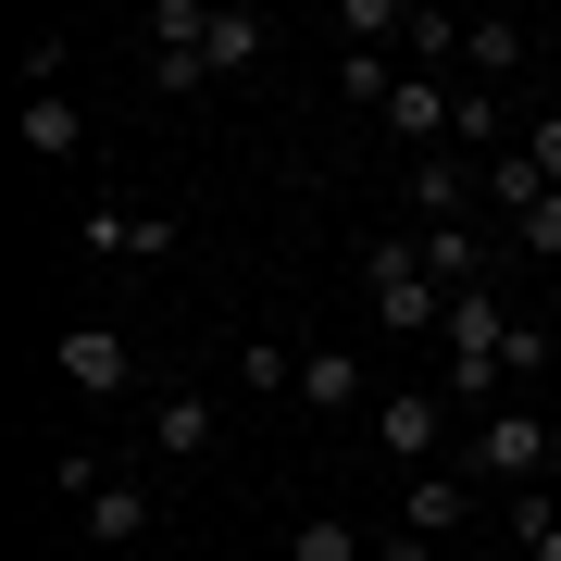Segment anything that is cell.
<instances>
[{"mask_svg": "<svg viewBox=\"0 0 561 561\" xmlns=\"http://www.w3.org/2000/svg\"><path fill=\"white\" fill-rule=\"evenodd\" d=\"M362 300H375L387 337H437V324H449V287L424 275L412 238H375V250H362Z\"/></svg>", "mask_w": 561, "mask_h": 561, "instance_id": "2", "label": "cell"}, {"mask_svg": "<svg viewBox=\"0 0 561 561\" xmlns=\"http://www.w3.org/2000/svg\"><path fill=\"white\" fill-rule=\"evenodd\" d=\"M449 461H461L474 486H512V500H524V486H549V461H561V424H549L537 400H500V412H486V424H474V437H461Z\"/></svg>", "mask_w": 561, "mask_h": 561, "instance_id": "1", "label": "cell"}, {"mask_svg": "<svg viewBox=\"0 0 561 561\" xmlns=\"http://www.w3.org/2000/svg\"><path fill=\"white\" fill-rule=\"evenodd\" d=\"M412 250H424V275H437L449 300H461V287H486V238H461V225H424Z\"/></svg>", "mask_w": 561, "mask_h": 561, "instance_id": "12", "label": "cell"}, {"mask_svg": "<svg viewBox=\"0 0 561 561\" xmlns=\"http://www.w3.org/2000/svg\"><path fill=\"white\" fill-rule=\"evenodd\" d=\"M375 125H387V138H412V162L449 150V125H461V76H400V101H387Z\"/></svg>", "mask_w": 561, "mask_h": 561, "instance_id": "5", "label": "cell"}, {"mask_svg": "<svg viewBox=\"0 0 561 561\" xmlns=\"http://www.w3.org/2000/svg\"><path fill=\"white\" fill-rule=\"evenodd\" d=\"M375 561H437V537H412V524H400V537H375Z\"/></svg>", "mask_w": 561, "mask_h": 561, "instance_id": "23", "label": "cell"}, {"mask_svg": "<svg viewBox=\"0 0 561 561\" xmlns=\"http://www.w3.org/2000/svg\"><path fill=\"white\" fill-rule=\"evenodd\" d=\"M400 50H412V76H449V62H461V13H437V0H412Z\"/></svg>", "mask_w": 561, "mask_h": 561, "instance_id": "15", "label": "cell"}, {"mask_svg": "<svg viewBox=\"0 0 561 561\" xmlns=\"http://www.w3.org/2000/svg\"><path fill=\"white\" fill-rule=\"evenodd\" d=\"M449 138H461V150H486V138H512V113H500V88H474V76H461V125H449Z\"/></svg>", "mask_w": 561, "mask_h": 561, "instance_id": "20", "label": "cell"}, {"mask_svg": "<svg viewBox=\"0 0 561 561\" xmlns=\"http://www.w3.org/2000/svg\"><path fill=\"white\" fill-rule=\"evenodd\" d=\"M300 400H312L324 424H337V412H375V387H362V350H337V337L300 350Z\"/></svg>", "mask_w": 561, "mask_h": 561, "instance_id": "10", "label": "cell"}, {"mask_svg": "<svg viewBox=\"0 0 561 561\" xmlns=\"http://www.w3.org/2000/svg\"><path fill=\"white\" fill-rule=\"evenodd\" d=\"M400 25H412V0H337V38L350 50H400Z\"/></svg>", "mask_w": 561, "mask_h": 561, "instance_id": "18", "label": "cell"}, {"mask_svg": "<svg viewBox=\"0 0 561 561\" xmlns=\"http://www.w3.org/2000/svg\"><path fill=\"white\" fill-rule=\"evenodd\" d=\"M25 150H38V162H76V150H88V113L62 101V88H50V101H25Z\"/></svg>", "mask_w": 561, "mask_h": 561, "instance_id": "16", "label": "cell"}, {"mask_svg": "<svg viewBox=\"0 0 561 561\" xmlns=\"http://www.w3.org/2000/svg\"><path fill=\"white\" fill-rule=\"evenodd\" d=\"M238 387L250 400H287V387H300V350L287 337H238Z\"/></svg>", "mask_w": 561, "mask_h": 561, "instance_id": "17", "label": "cell"}, {"mask_svg": "<svg viewBox=\"0 0 561 561\" xmlns=\"http://www.w3.org/2000/svg\"><path fill=\"white\" fill-rule=\"evenodd\" d=\"M400 524H412V537H461V524H474V474H461V461L412 474V486H400Z\"/></svg>", "mask_w": 561, "mask_h": 561, "instance_id": "8", "label": "cell"}, {"mask_svg": "<svg viewBox=\"0 0 561 561\" xmlns=\"http://www.w3.org/2000/svg\"><path fill=\"white\" fill-rule=\"evenodd\" d=\"M76 524H88L101 549H138L150 524H162V500H150V474H101V486L76 500Z\"/></svg>", "mask_w": 561, "mask_h": 561, "instance_id": "6", "label": "cell"}, {"mask_svg": "<svg viewBox=\"0 0 561 561\" xmlns=\"http://www.w3.org/2000/svg\"><path fill=\"white\" fill-rule=\"evenodd\" d=\"M524 50H537V38H524L512 13H474V25H461V76H474V88H512Z\"/></svg>", "mask_w": 561, "mask_h": 561, "instance_id": "11", "label": "cell"}, {"mask_svg": "<svg viewBox=\"0 0 561 561\" xmlns=\"http://www.w3.org/2000/svg\"><path fill=\"white\" fill-rule=\"evenodd\" d=\"M524 162H537V175L561 187V113H537V125H524Z\"/></svg>", "mask_w": 561, "mask_h": 561, "instance_id": "22", "label": "cell"}, {"mask_svg": "<svg viewBox=\"0 0 561 561\" xmlns=\"http://www.w3.org/2000/svg\"><path fill=\"white\" fill-rule=\"evenodd\" d=\"M262 50H275V25H262L250 0H225V13H213V76H250Z\"/></svg>", "mask_w": 561, "mask_h": 561, "instance_id": "13", "label": "cell"}, {"mask_svg": "<svg viewBox=\"0 0 561 561\" xmlns=\"http://www.w3.org/2000/svg\"><path fill=\"white\" fill-rule=\"evenodd\" d=\"M512 238H524V250H537V262H561V187H537V201H524V213H512Z\"/></svg>", "mask_w": 561, "mask_h": 561, "instance_id": "21", "label": "cell"}, {"mask_svg": "<svg viewBox=\"0 0 561 561\" xmlns=\"http://www.w3.org/2000/svg\"><path fill=\"white\" fill-rule=\"evenodd\" d=\"M62 387H76V400H125V387H138V337H125V324H62Z\"/></svg>", "mask_w": 561, "mask_h": 561, "instance_id": "4", "label": "cell"}, {"mask_svg": "<svg viewBox=\"0 0 561 561\" xmlns=\"http://www.w3.org/2000/svg\"><path fill=\"white\" fill-rule=\"evenodd\" d=\"M76 238H88V262H175V213H125V201H101Z\"/></svg>", "mask_w": 561, "mask_h": 561, "instance_id": "7", "label": "cell"}, {"mask_svg": "<svg viewBox=\"0 0 561 561\" xmlns=\"http://www.w3.org/2000/svg\"><path fill=\"white\" fill-rule=\"evenodd\" d=\"M287 561H375V549H362V537H350V524H337V512H312V524H300V537H287Z\"/></svg>", "mask_w": 561, "mask_h": 561, "instance_id": "19", "label": "cell"}, {"mask_svg": "<svg viewBox=\"0 0 561 561\" xmlns=\"http://www.w3.org/2000/svg\"><path fill=\"white\" fill-rule=\"evenodd\" d=\"M150 461H213V400L201 387H162L150 400Z\"/></svg>", "mask_w": 561, "mask_h": 561, "instance_id": "9", "label": "cell"}, {"mask_svg": "<svg viewBox=\"0 0 561 561\" xmlns=\"http://www.w3.org/2000/svg\"><path fill=\"white\" fill-rule=\"evenodd\" d=\"M375 449L400 461V474H437V461L461 449L449 437V400H437V387H387V400H375Z\"/></svg>", "mask_w": 561, "mask_h": 561, "instance_id": "3", "label": "cell"}, {"mask_svg": "<svg viewBox=\"0 0 561 561\" xmlns=\"http://www.w3.org/2000/svg\"><path fill=\"white\" fill-rule=\"evenodd\" d=\"M461 201H474V175H461L449 150H424V162H412V213H424V225H461Z\"/></svg>", "mask_w": 561, "mask_h": 561, "instance_id": "14", "label": "cell"}]
</instances>
